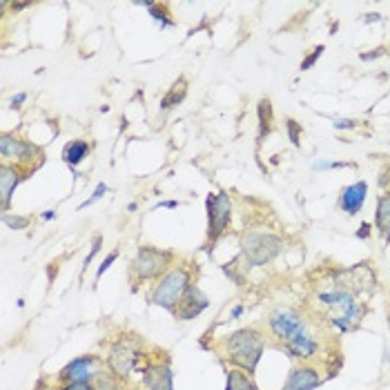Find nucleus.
Listing matches in <instances>:
<instances>
[{
  "label": "nucleus",
  "instance_id": "f257e3e1",
  "mask_svg": "<svg viewBox=\"0 0 390 390\" xmlns=\"http://www.w3.org/2000/svg\"><path fill=\"white\" fill-rule=\"evenodd\" d=\"M225 355L239 370L252 375L263 355V337L257 328H241L225 341Z\"/></svg>",
  "mask_w": 390,
  "mask_h": 390
},
{
  "label": "nucleus",
  "instance_id": "f03ea898",
  "mask_svg": "<svg viewBox=\"0 0 390 390\" xmlns=\"http://www.w3.org/2000/svg\"><path fill=\"white\" fill-rule=\"evenodd\" d=\"M190 286L192 284H190V274L186 267H172V270L165 272L161 277V281L154 286L150 301L154 306H161L169 312H174Z\"/></svg>",
  "mask_w": 390,
  "mask_h": 390
},
{
  "label": "nucleus",
  "instance_id": "7ed1b4c3",
  "mask_svg": "<svg viewBox=\"0 0 390 390\" xmlns=\"http://www.w3.org/2000/svg\"><path fill=\"white\" fill-rule=\"evenodd\" d=\"M284 250V241L274 235H248L241 241V259L246 267H257L270 263Z\"/></svg>",
  "mask_w": 390,
  "mask_h": 390
},
{
  "label": "nucleus",
  "instance_id": "20e7f679",
  "mask_svg": "<svg viewBox=\"0 0 390 390\" xmlns=\"http://www.w3.org/2000/svg\"><path fill=\"white\" fill-rule=\"evenodd\" d=\"M143 355V350H141V341L137 337H132V335H123V337H118L112 348H109L107 352V365H109V370H112L118 379H125V377L132 372L134 365L139 363Z\"/></svg>",
  "mask_w": 390,
  "mask_h": 390
},
{
  "label": "nucleus",
  "instance_id": "39448f33",
  "mask_svg": "<svg viewBox=\"0 0 390 390\" xmlns=\"http://www.w3.org/2000/svg\"><path fill=\"white\" fill-rule=\"evenodd\" d=\"M172 263V252H165V250H158L152 246H143L137 254V259L130 263V272L134 279H156V277H163L167 270V265Z\"/></svg>",
  "mask_w": 390,
  "mask_h": 390
},
{
  "label": "nucleus",
  "instance_id": "423d86ee",
  "mask_svg": "<svg viewBox=\"0 0 390 390\" xmlns=\"http://www.w3.org/2000/svg\"><path fill=\"white\" fill-rule=\"evenodd\" d=\"M319 303H323V306L328 308H335L339 310L341 314V319H346L352 328H355L359 321H361V316H363V306L361 303L352 297V292L344 290V288H337V290H326V292H319Z\"/></svg>",
  "mask_w": 390,
  "mask_h": 390
},
{
  "label": "nucleus",
  "instance_id": "0eeeda50",
  "mask_svg": "<svg viewBox=\"0 0 390 390\" xmlns=\"http://www.w3.org/2000/svg\"><path fill=\"white\" fill-rule=\"evenodd\" d=\"M205 208H208V239L214 243L225 232V228L230 223V216H232V201H230L225 192L210 194L208 201H205Z\"/></svg>",
  "mask_w": 390,
  "mask_h": 390
},
{
  "label": "nucleus",
  "instance_id": "6e6552de",
  "mask_svg": "<svg viewBox=\"0 0 390 390\" xmlns=\"http://www.w3.org/2000/svg\"><path fill=\"white\" fill-rule=\"evenodd\" d=\"M0 156L7 161H16V163H25L27 167L43 161V152L39 145H34L25 139H18L14 134H5L3 141H0Z\"/></svg>",
  "mask_w": 390,
  "mask_h": 390
},
{
  "label": "nucleus",
  "instance_id": "1a4fd4ad",
  "mask_svg": "<svg viewBox=\"0 0 390 390\" xmlns=\"http://www.w3.org/2000/svg\"><path fill=\"white\" fill-rule=\"evenodd\" d=\"M267 326H270V333L286 344V341L299 333L301 328H306V321H303V316L295 310V308H277L270 319H267Z\"/></svg>",
  "mask_w": 390,
  "mask_h": 390
},
{
  "label": "nucleus",
  "instance_id": "9d476101",
  "mask_svg": "<svg viewBox=\"0 0 390 390\" xmlns=\"http://www.w3.org/2000/svg\"><path fill=\"white\" fill-rule=\"evenodd\" d=\"M96 372V357L92 355H83L71 359L63 370H60V382L63 384H92Z\"/></svg>",
  "mask_w": 390,
  "mask_h": 390
},
{
  "label": "nucleus",
  "instance_id": "9b49d317",
  "mask_svg": "<svg viewBox=\"0 0 390 390\" xmlns=\"http://www.w3.org/2000/svg\"><path fill=\"white\" fill-rule=\"evenodd\" d=\"M210 306V301L208 297L203 295L201 288L197 286H190L186 290V295H183L181 303H179V308L174 310V314L179 316L181 321H190V319H197V316Z\"/></svg>",
  "mask_w": 390,
  "mask_h": 390
},
{
  "label": "nucleus",
  "instance_id": "f8f14e48",
  "mask_svg": "<svg viewBox=\"0 0 390 390\" xmlns=\"http://www.w3.org/2000/svg\"><path fill=\"white\" fill-rule=\"evenodd\" d=\"M284 350L292 359H312L316 355V350H319V344H316V339L308 333V328H301L299 333H295L286 341Z\"/></svg>",
  "mask_w": 390,
  "mask_h": 390
},
{
  "label": "nucleus",
  "instance_id": "ddd939ff",
  "mask_svg": "<svg viewBox=\"0 0 390 390\" xmlns=\"http://www.w3.org/2000/svg\"><path fill=\"white\" fill-rule=\"evenodd\" d=\"M174 375L167 363H150L143 368V386L148 390H174Z\"/></svg>",
  "mask_w": 390,
  "mask_h": 390
},
{
  "label": "nucleus",
  "instance_id": "4468645a",
  "mask_svg": "<svg viewBox=\"0 0 390 390\" xmlns=\"http://www.w3.org/2000/svg\"><path fill=\"white\" fill-rule=\"evenodd\" d=\"M321 384H323V379L319 372H316L314 368H308V365H301V368H295L288 375L284 390H314Z\"/></svg>",
  "mask_w": 390,
  "mask_h": 390
},
{
  "label": "nucleus",
  "instance_id": "2eb2a0df",
  "mask_svg": "<svg viewBox=\"0 0 390 390\" xmlns=\"http://www.w3.org/2000/svg\"><path fill=\"white\" fill-rule=\"evenodd\" d=\"M365 194H368V186H365L363 181L352 183V186H348L344 192H341L339 208L344 210V212H348V214H357L363 208Z\"/></svg>",
  "mask_w": 390,
  "mask_h": 390
},
{
  "label": "nucleus",
  "instance_id": "dca6fc26",
  "mask_svg": "<svg viewBox=\"0 0 390 390\" xmlns=\"http://www.w3.org/2000/svg\"><path fill=\"white\" fill-rule=\"evenodd\" d=\"M20 169L16 165H9L3 163L0 167V194H3V210L9 208V201H11V194H14L16 186L20 183Z\"/></svg>",
  "mask_w": 390,
  "mask_h": 390
},
{
  "label": "nucleus",
  "instance_id": "f3484780",
  "mask_svg": "<svg viewBox=\"0 0 390 390\" xmlns=\"http://www.w3.org/2000/svg\"><path fill=\"white\" fill-rule=\"evenodd\" d=\"M88 154H90V145L85 141H69L63 150V161L69 167H76L88 158Z\"/></svg>",
  "mask_w": 390,
  "mask_h": 390
},
{
  "label": "nucleus",
  "instance_id": "a211bd4d",
  "mask_svg": "<svg viewBox=\"0 0 390 390\" xmlns=\"http://www.w3.org/2000/svg\"><path fill=\"white\" fill-rule=\"evenodd\" d=\"M375 228L379 230L382 235H386V239H390V192L379 197V201H377Z\"/></svg>",
  "mask_w": 390,
  "mask_h": 390
},
{
  "label": "nucleus",
  "instance_id": "6ab92c4d",
  "mask_svg": "<svg viewBox=\"0 0 390 390\" xmlns=\"http://www.w3.org/2000/svg\"><path fill=\"white\" fill-rule=\"evenodd\" d=\"M257 114H259V141H263V137H267V134H270V127H272V105H270V99H261L259 101Z\"/></svg>",
  "mask_w": 390,
  "mask_h": 390
},
{
  "label": "nucleus",
  "instance_id": "aec40b11",
  "mask_svg": "<svg viewBox=\"0 0 390 390\" xmlns=\"http://www.w3.org/2000/svg\"><path fill=\"white\" fill-rule=\"evenodd\" d=\"M186 78H179V83L172 85V90H169L165 96H163V101H161V109L163 112H167V109H172L174 105H179L183 99H186Z\"/></svg>",
  "mask_w": 390,
  "mask_h": 390
},
{
  "label": "nucleus",
  "instance_id": "412c9836",
  "mask_svg": "<svg viewBox=\"0 0 390 390\" xmlns=\"http://www.w3.org/2000/svg\"><path fill=\"white\" fill-rule=\"evenodd\" d=\"M225 390H257V386L252 384L248 372H243V370H230L228 372Z\"/></svg>",
  "mask_w": 390,
  "mask_h": 390
},
{
  "label": "nucleus",
  "instance_id": "4be33fe9",
  "mask_svg": "<svg viewBox=\"0 0 390 390\" xmlns=\"http://www.w3.org/2000/svg\"><path fill=\"white\" fill-rule=\"evenodd\" d=\"M118 377L112 372V370H99L96 372V377H94V382H92V386H94V390H118Z\"/></svg>",
  "mask_w": 390,
  "mask_h": 390
},
{
  "label": "nucleus",
  "instance_id": "5701e85b",
  "mask_svg": "<svg viewBox=\"0 0 390 390\" xmlns=\"http://www.w3.org/2000/svg\"><path fill=\"white\" fill-rule=\"evenodd\" d=\"M286 127H288V137H290V141H292V145H295V148H299V139H301V125L297 123L295 118H288L286 120Z\"/></svg>",
  "mask_w": 390,
  "mask_h": 390
},
{
  "label": "nucleus",
  "instance_id": "b1692460",
  "mask_svg": "<svg viewBox=\"0 0 390 390\" xmlns=\"http://www.w3.org/2000/svg\"><path fill=\"white\" fill-rule=\"evenodd\" d=\"M3 223L9 225V228H14V230H25L29 225V218L27 216H9V214H5Z\"/></svg>",
  "mask_w": 390,
  "mask_h": 390
},
{
  "label": "nucleus",
  "instance_id": "393cba45",
  "mask_svg": "<svg viewBox=\"0 0 390 390\" xmlns=\"http://www.w3.org/2000/svg\"><path fill=\"white\" fill-rule=\"evenodd\" d=\"M323 54V45H319V47H314V50H312V54L306 58V60H303V63H301V69H310L314 63H316V58H319Z\"/></svg>",
  "mask_w": 390,
  "mask_h": 390
},
{
  "label": "nucleus",
  "instance_id": "a878e982",
  "mask_svg": "<svg viewBox=\"0 0 390 390\" xmlns=\"http://www.w3.org/2000/svg\"><path fill=\"white\" fill-rule=\"evenodd\" d=\"M105 192H107V186H105V183H99V186H96V190H94V194H92V199H88L85 203H81V210H83V208H88V205H92L94 201H99Z\"/></svg>",
  "mask_w": 390,
  "mask_h": 390
},
{
  "label": "nucleus",
  "instance_id": "bb28decb",
  "mask_svg": "<svg viewBox=\"0 0 390 390\" xmlns=\"http://www.w3.org/2000/svg\"><path fill=\"white\" fill-rule=\"evenodd\" d=\"M116 259H118V252H112V254H109V257H107V259H105V261L101 263V267H99V272H96V277H103V272H105L107 267L112 265V263H114Z\"/></svg>",
  "mask_w": 390,
  "mask_h": 390
},
{
  "label": "nucleus",
  "instance_id": "cd10ccee",
  "mask_svg": "<svg viewBox=\"0 0 390 390\" xmlns=\"http://www.w3.org/2000/svg\"><path fill=\"white\" fill-rule=\"evenodd\" d=\"M58 390H94L92 384H63Z\"/></svg>",
  "mask_w": 390,
  "mask_h": 390
},
{
  "label": "nucleus",
  "instance_id": "c85d7f7f",
  "mask_svg": "<svg viewBox=\"0 0 390 390\" xmlns=\"http://www.w3.org/2000/svg\"><path fill=\"white\" fill-rule=\"evenodd\" d=\"M99 248H101V237H96V239H94V246H92V252L88 254V259H85V265H88V263H92L94 254L99 252Z\"/></svg>",
  "mask_w": 390,
  "mask_h": 390
},
{
  "label": "nucleus",
  "instance_id": "c756f323",
  "mask_svg": "<svg viewBox=\"0 0 390 390\" xmlns=\"http://www.w3.org/2000/svg\"><path fill=\"white\" fill-rule=\"evenodd\" d=\"M357 123H355V120H350V118H344V120H337V123H335V127L337 130H350V127H355Z\"/></svg>",
  "mask_w": 390,
  "mask_h": 390
},
{
  "label": "nucleus",
  "instance_id": "7c9ffc66",
  "mask_svg": "<svg viewBox=\"0 0 390 390\" xmlns=\"http://www.w3.org/2000/svg\"><path fill=\"white\" fill-rule=\"evenodd\" d=\"M368 235H370V223H361L357 237H359V239H368Z\"/></svg>",
  "mask_w": 390,
  "mask_h": 390
},
{
  "label": "nucleus",
  "instance_id": "2f4dec72",
  "mask_svg": "<svg viewBox=\"0 0 390 390\" xmlns=\"http://www.w3.org/2000/svg\"><path fill=\"white\" fill-rule=\"evenodd\" d=\"M25 99H27V94H18V96H14V99H11V105L20 107V103H25Z\"/></svg>",
  "mask_w": 390,
  "mask_h": 390
},
{
  "label": "nucleus",
  "instance_id": "473e14b6",
  "mask_svg": "<svg viewBox=\"0 0 390 390\" xmlns=\"http://www.w3.org/2000/svg\"><path fill=\"white\" fill-rule=\"evenodd\" d=\"M243 314V306H237L235 310H232V319H237V316H241Z\"/></svg>",
  "mask_w": 390,
  "mask_h": 390
},
{
  "label": "nucleus",
  "instance_id": "72a5a7b5",
  "mask_svg": "<svg viewBox=\"0 0 390 390\" xmlns=\"http://www.w3.org/2000/svg\"><path fill=\"white\" fill-rule=\"evenodd\" d=\"M176 201H165V203H161V208H176Z\"/></svg>",
  "mask_w": 390,
  "mask_h": 390
},
{
  "label": "nucleus",
  "instance_id": "f704fd0d",
  "mask_svg": "<svg viewBox=\"0 0 390 390\" xmlns=\"http://www.w3.org/2000/svg\"><path fill=\"white\" fill-rule=\"evenodd\" d=\"M54 216H56V212H54V210H50V212H45V214H43L45 221H50V218H54Z\"/></svg>",
  "mask_w": 390,
  "mask_h": 390
},
{
  "label": "nucleus",
  "instance_id": "c9c22d12",
  "mask_svg": "<svg viewBox=\"0 0 390 390\" xmlns=\"http://www.w3.org/2000/svg\"><path fill=\"white\" fill-rule=\"evenodd\" d=\"M388 321H390V314H388Z\"/></svg>",
  "mask_w": 390,
  "mask_h": 390
}]
</instances>
